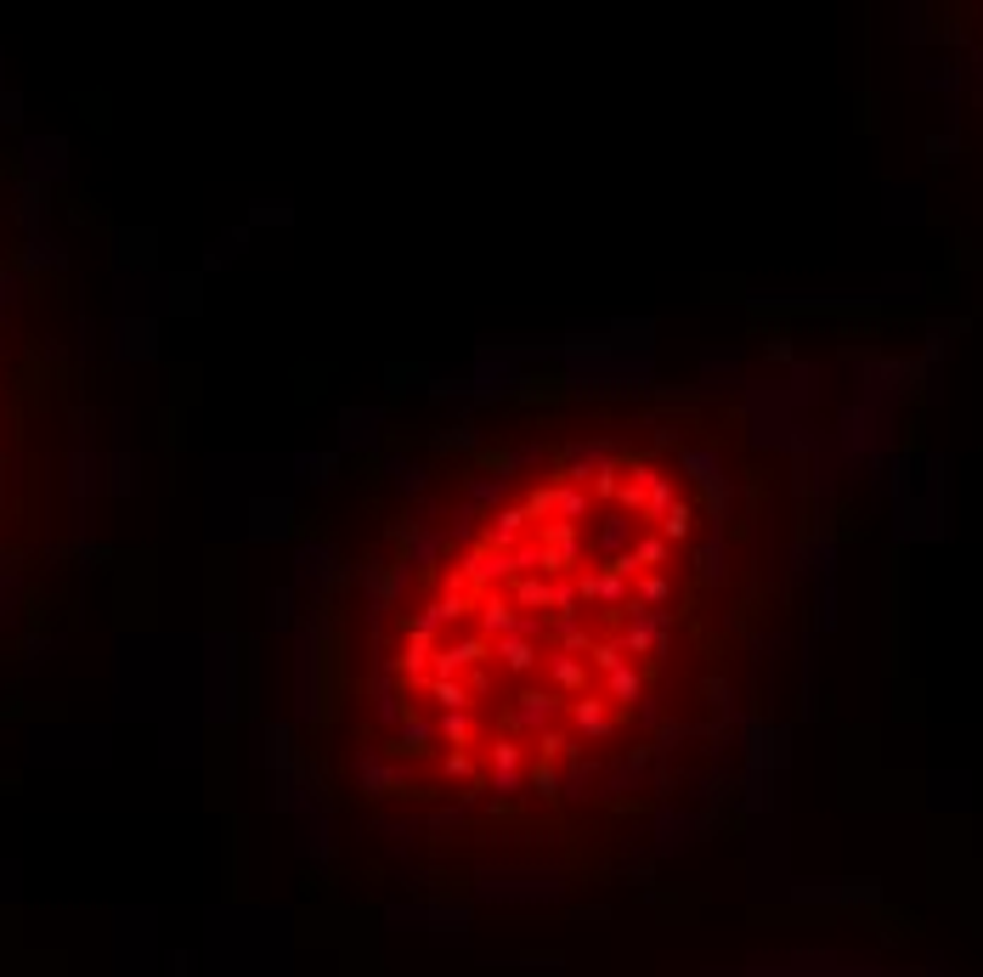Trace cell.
Masks as SVG:
<instances>
[{"mask_svg": "<svg viewBox=\"0 0 983 977\" xmlns=\"http://www.w3.org/2000/svg\"><path fill=\"white\" fill-rule=\"evenodd\" d=\"M340 520L294 769L345 887L588 898L758 797L808 498L735 396L509 390L368 452Z\"/></svg>", "mask_w": 983, "mask_h": 977, "instance_id": "1", "label": "cell"}, {"mask_svg": "<svg viewBox=\"0 0 983 977\" xmlns=\"http://www.w3.org/2000/svg\"><path fill=\"white\" fill-rule=\"evenodd\" d=\"M758 977H865V972H758Z\"/></svg>", "mask_w": 983, "mask_h": 977, "instance_id": "2", "label": "cell"}, {"mask_svg": "<svg viewBox=\"0 0 983 977\" xmlns=\"http://www.w3.org/2000/svg\"><path fill=\"white\" fill-rule=\"evenodd\" d=\"M967 17H978V35H983V7H978V12H967Z\"/></svg>", "mask_w": 983, "mask_h": 977, "instance_id": "3", "label": "cell"}]
</instances>
